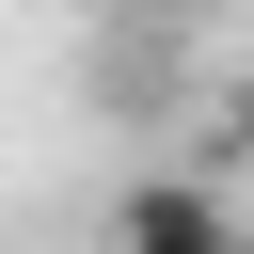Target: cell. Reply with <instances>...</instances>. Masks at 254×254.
Instances as JSON below:
<instances>
[{
    "mask_svg": "<svg viewBox=\"0 0 254 254\" xmlns=\"http://www.w3.org/2000/svg\"><path fill=\"white\" fill-rule=\"evenodd\" d=\"M111 254H254V238H238V206H222V190H190V175H143V190L111 206Z\"/></svg>",
    "mask_w": 254,
    "mask_h": 254,
    "instance_id": "cell-1",
    "label": "cell"
}]
</instances>
